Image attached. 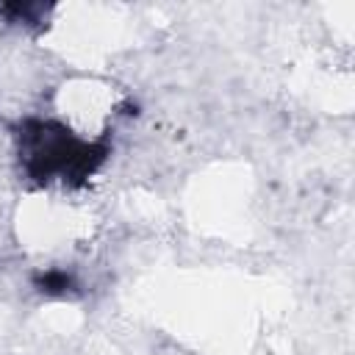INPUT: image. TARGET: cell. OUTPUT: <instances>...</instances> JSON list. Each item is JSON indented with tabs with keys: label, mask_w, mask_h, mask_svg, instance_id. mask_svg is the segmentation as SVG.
Wrapping results in <instances>:
<instances>
[{
	"label": "cell",
	"mask_w": 355,
	"mask_h": 355,
	"mask_svg": "<svg viewBox=\"0 0 355 355\" xmlns=\"http://www.w3.org/2000/svg\"><path fill=\"white\" fill-rule=\"evenodd\" d=\"M19 153L25 169L39 180H72L86 178L105 155L103 147H92L75 139L67 128L53 122H28L19 136Z\"/></svg>",
	"instance_id": "cell-1"
}]
</instances>
